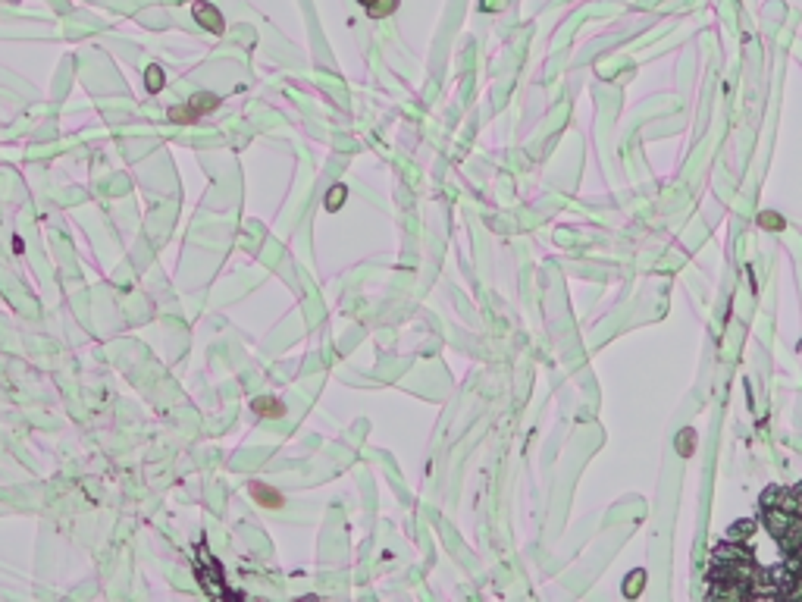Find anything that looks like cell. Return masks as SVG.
<instances>
[{"instance_id":"1","label":"cell","mask_w":802,"mask_h":602,"mask_svg":"<svg viewBox=\"0 0 802 602\" xmlns=\"http://www.w3.org/2000/svg\"><path fill=\"white\" fill-rule=\"evenodd\" d=\"M216 107V98L214 94H198V98H192L185 107H179V110H170V120L173 122H192L198 120V116H204L207 110H214Z\"/></svg>"},{"instance_id":"2","label":"cell","mask_w":802,"mask_h":602,"mask_svg":"<svg viewBox=\"0 0 802 602\" xmlns=\"http://www.w3.org/2000/svg\"><path fill=\"white\" fill-rule=\"evenodd\" d=\"M251 496L257 499L260 505H267V509H279L282 505V496L276 490H269L267 483H251Z\"/></svg>"},{"instance_id":"3","label":"cell","mask_w":802,"mask_h":602,"mask_svg":"<svg viewBox=\"0 0 802 602\" xmlns=\"http://www.w3.org/2000/svg\"><path fill=\"white\" fill-rule=\"evenodd\" d=\"M194 16H198V23H204V25L210 28V32H223L220 13H216L210 4H198V6H194Z\"/></svg>"},{"instance_id":"4","label":"cell","mask_w":802,"mask_h":602,"mask_svg":"<svg viewBox=\"0 0 802 602\" xmlns=\"http://www.w3.org/2000/svg\"><path fill=\"white\" fill-rule=\"evenodd\" d=\"M251 408L257 411V415H264V417H279L282 411H286L279 402H276V398H257V402H251Z\"/></svg>"},{"instance_id":"5","label":"cell","mask_w":802,"mask_h":602,"mask_svg":"<svg viewBox=\"0 0 802 602\" xmlns=\"http://www.w3.org/2000/svg\"><path fill=\"white\" fill-rule=\"evenodd\" d=\"M692 446H696V433L683 430L680 436H677V448H680V455H692Z\"/></svg>"},{"instance_id":"6","label":"cell","mask_w":802,"mask_h":602,"mask_svg":"<svg viewBox=\"0 0 802 602\" xmlns=\"http://www.w3.org/2000/svg\"><path fill=\"white\" fill-rule=\"evenodd\" d=\"M345 195H348V192H345V185H335L332 192H330V198H326V207H330V210H339V207H342V201H345Z\"/></svg>"},{"instance_id":"7","label":"cell","mask_w":802,"mask_h":602,"mask_svg":"<svg viewBox=\"0 0 802 602\" xmlns=\"http://www.w3.org/2000/svg\"><path fill=\"white\" fill-rule=\"evenodd\" d=\"M755 531V521H736V524L731 527V540H736V536H749Z\"/></svg>"},{"instance_id":"8","label":"cell","mask_w":802,"mask_h":602,"mask_svg":"<svg viewBox=\"0 0 802 602\" xmlns=\"http://www.w3.org/2000/svg\"><path fill=\"white\" fill-rule=\"evenodd\" d=\"M160 85H163V79H160V69L151 66V69H148V88H151V91H160Z\"/></svg>"},{"instance_id":"9","label":"cell","mask_w":802,"mask_h":602,"mask_svg":"<svg viewBox=\"0 0 802 602\" xmlns=\"http://www.w3.org/2000/svg\"><path fill=\"white\" fill-rule=\"evenodd\" d=\"M630 577H633V580H630V584H627V596H633V593H637V584L643 586V577H646V574H643V571H633Z\"/></svg>"},{"instance_id":"10","label":"cell","mask_w":802,"mask_h":602,"mask_svg":"<svg viewBox=\"0 0 802 602\" xmlns=\"http://www.w3.org/2000/svg\"><path fill=\"white\" fill-rule=\"evenodd\" d=\"M758 223H762V226H765V223H771L768 229H780V216H774V214H762V216H758Z\"/></svg>"}]
</instances>
